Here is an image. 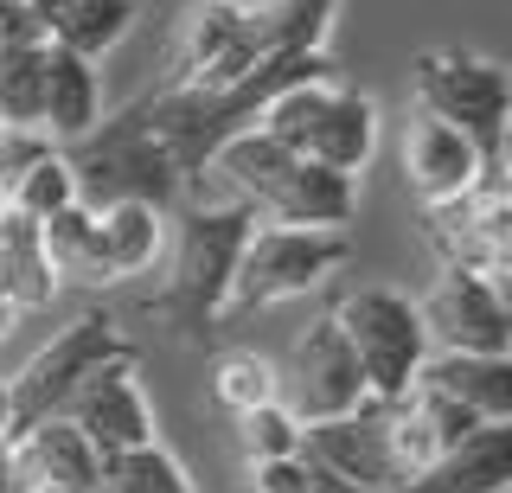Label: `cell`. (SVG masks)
Here are the masks:
<instances>
[{"label": "cell", "instance_id": "1", "mask_svg": "<svg viewBox=\"0 0 512 493\" xmlns=\"http://www.w3.org/2000/svg\"><path fill=\"white\" fill-rule=\"evenodd\" d=\"M250 231H256V212L244 199H199V205H186L180 231H173L167 289L148 301V314H160L180 340L205 346L224 327L231 282H237V257H244Z\"/></svg>", "mask_w": 512, "mask_h": 493}, {"label": "cell", "instance_id": "2", "mask_svg": "<svg viewBox=\"0 0 512 493\" xmlns=\"http://www.w3.org/2000/svg\"><path fill=\"white\" fill-rule=\"evenodd\" d=\"M64 167H71L77 205H90V212H109V205H128V199L154 205V212H173L186 199L180 167L167 161V148L148 129V109L141 103L96 122L84 141H64Z\"/></svg>", "mask_w": 512, "mask_h": 493}, {"label": "cell", "instance_id": "3", "mask_svg": "<svg viewBox=\"0 0 512 493\" xmlns=\"http://www.w3.org/2000/svg\"><path fill=\"white\" fill-rule=\"evenodd\" d=\"M333 321H340L346 346L359 353V372H365V391L378 397V404H397V397L416 391V378H423L429 365V327H423V308L391 289V282H359V289H346L333 301Z\"/></svg>", "mask_w": 512, "mask_h": 493}, {"label": "cell", "instance_id": "4", "mask_svg": "<svg viewBox=\"0 0 512 493\" xmlns=\"http://www.w3.org/2000/svg\"><path fill=\"white\" fill-rule=\"evenodd\" d=\"M116 359H135V346H128V333L116 327V314H103V308L77 314V321L64 327L58 340H45L39 353H32L20 372L7 378V397H13V442H20L26 429L64 417V404L77 397V385H84L96 365H116Z\"/></svg>", "mask_w": 512, "mask_h": 493}, {"label": "cell", "instance_id": "5", "mask_svg": "<svg viewBox=\"0 0 512 493\" xmlns=\"http://www.w3.org/2000/svg\"><path fill=\"white\" fill-rule=\"evenodd\" d=\"M410 97H416V116H436L448 129H461L493 161L500 129L512 122V71L480 52L442 45V52H423L410 65Z\"/></svg>", "mask_w": 512, "mask_h": 493}, {"label": "cell", "instance_id": "6", "mask_svg": "<svg viewBox=\"0 0 512 493\" xmlns=\"http://www.w3.org/2000/svg\"><path fill=\"white\" fill-rule=\"evenodd\" d=\"M346 257H352L346 231H295V225H263V218H256L244 257H237V282H231V308H224V321L320 289Z\"/></svg>", "mask_w": 512, "mask_h": 493}, {"label": "cell", "instance_id": "7", "mask_svg": "<svg viewBox=\"0 0 512 493\" xmlns=\"http://www.w3.org/2000/svg\"><path fill=\"white\" fill-rule=\"evenodd\" d=\"M301 455H314L320 468H333L359 493H404L416 481V461L404 449V429H397V404H378V397H365L352 417L308 423Z\"/></svg>", "mask_w": 512, "mask_h": 493}, {"label": "cell", "instance_id": "8", "mask_svg": "<svg viewBox=\"0 0 512 493\" xmlns=\"http://www.w3.org/2000/svg\"><path fill=\"white\" fill-rule=\"evenodd\" d=\"M263 58L250 45V13L244 0H192L173 26L167 45V84H192V90H224L237 77H250Z\"/></svg>", "mask_w": 512, "mask_h": 493}, {"label": "cell", "instance_id": "9", "mask_svg": "<svg viewBox=\"0 0 512 493\" xmlns=\"http://www.w3.org/2000/svg\"><path fill=\"white\" fill-rule=\"evenodd\" d=\"M365 372H359V353L346 346L333 308L295 340L288 353V372H282V404L295 410L301 423H333V417H352L365 404Z\"/></svg>", "mask_w": 512, "mask_h": 493}, {"label": "cell", "instance_id": "10", "mask_svg": "<svg viewBox=\"0 0 512 493\" xmlns=\"http://www.w3.org/2000/svg\"><path fill=\"white\" fill-rule=\"evenodd\" d=\"M416 308H423L436 353H512L506 301L493 289V276H480V269H442V282Z\"/></svg>", "mask_w": 512, "mask_h": 493}, {"label": "cell", "instance_id": "11", "mask_svg": "<svg viewBox=\"0 0 512 493\" xmlns=\"http://www.w3.org/2000/svg\"><path fill=\"white\" fill-rule=\"evenodd\" d=\"M64 423L84 429V442L96 455H128V449H148L154 442V404L135 378V359L116 365H96V372L77 385V397L64 404Z\"/></svg>", "mask_w": 512, "mask_h": 493}, {"label": "cell", "instance_id": "12", "mask_svg": "<svg viewBox=\"0 0 512 493\" xmlns=\"http://www.w3.org/2000/svg\"><path fill=\"white\" fill-rule=\"evenodd\" d=\"M423 231L442 250V269H480V276H493L512 257V199L493 193V186H474L455 205H429Z\"/></svg>", "mask_w": 512, "mask_h": 493}, {"label": "cell", "instance_id": "13", "mask_svg": "<svg viewBox=\"0 0 512 493\" xmlns=\"http://www.w3.org/2000/svg\"><path fill=\"white\" fill-rule=\"evenodd\" d=\"M404 180H410V193L423 199V212L429 205H455V199H468L474 186H487V154H480L461 129L436 122V116H410V129H404Z\"/></svg>", "mask_w": 512, "mask_h": 493}, {"label": "cell", "instance_id": "14", "mask_svg": "<svg viewBox=\"0 0 512 493\" xmlns=\"http://www.w3.org/2000/svg\"><path fill=\"white\" fill-rule=\"evenodd\" d=\"M256 218L263 225H295V231H346L359 218V180L320 161H295L288 180L256 205Z\"/></svg>", "mask_w": 512, "mask_h": 493}, {"label": "cell", "instance_id": "15", "mask_svg": "<svg viewBox=\"0 0 512 493\" xmlns=\"http://www.w3.org/2000/svg\"><path fill=\"white\" fill-rule=\"evenodd\" d=\"M404 493H512V423H480L442 449Z\"/></svg>", "mask_w": 512, "mask_h": 493}, {"label": "cell", "instance_id": "16", "mask_svg": "<svg viewBox=\"0 0 512 493\" xmlns=\"http://www.w3.org/2000/svg\"><path fill=\"white\" fill-rule=\"evenodd\" d=\"M423 385L448 391L474 423H512V353H429Z\"/></svg>", "mask_w": 512, "mask_h": 493}, {"label": "cell", "instance_id": "17", "mask_svg": "<svg viewBox=\"0 0 512 493\" xmlns=\"http://www.w3.org/2000/svg\"><path fill=\"white\" fill-rule=\"evenodd\" d=\"M96 122H103V84H96V65L45 39V109H39V129L52 141H84Z\"/></svg>", "mask_w": 512, "mask_h": 493}, {"label": "cell", "instance_id": "18", "mask_svg": "<svg viewBox=\"0 0 512 493\" xmlns=\"http://www.w3.org/2000/svg\"><path fill=\"white\" fill-rule=\"evenodd\" d=\"M372 154H378V103L365 97V90H352V84H333L327 109H320V129H314L301 161H320V167L359 180Z\"/></svg>", "mask_w": 512, "mask_h": 493}, {"label": "cell", "instance_id": "19", "mask_svg": "<svg viewBox=\"0 0 512 493\" xmlns=\"http://www.w3.org/2000/svg\"><path fill=\"white\" fill-rule=\"evenodd\" d=\"M13 455H20L32 487H103V455L84 442V429L64 423V417L26 429V436L13 442Z\"/></svg>", "mask_w": 512, "mask_h": 493}, {"label": "cell", "instance_id": "20", "mask_svg": "<svg viewBox=\"0 0 512 493\" xmlns=\"http://www.w3.org/2000/svg\"><path fill=\"white\" fill-rule=\"evenodd\" d=\"M301 154H288L276 135H263V129H244V135H231L224 148L212 154V167H205V180H218L224 186V199H244L250 212L263 205L276 186L288 180V167H295Z\"/></svg>", "mask_w": 512, "mask_h": 493}, {"label": "cell", "instance_id": "21", "mask_svg": "<svg viewBox=\"0 0 512 493\" xmlns=\"http://www.w3.org/2000/svg\"><path fill=\"white\" fill-rule=\"evenodd\" d=\"M244 13H250L256 58H314L333 33L340 0H256Z\"/></svg>", "mask_w": 512, "mask_h": 493}, {"label": "cell", "instance_id": "22", "mask_svg": "<svg viewBox=\"0 0 512 493\" xmlns=\"http://www.w3.org/2000/svg\"><path fill=\"white\" fill-rule=\"evenodd\" d=\"M96 244H103V276L109 282H128V276H148L167 250V212L154 205H109L96 212Z\"/></svg>", "mask_w": 512, "mask_h": 493}, {"label": "cell", "instance_id": "23", "mask_svg": "<svg viewBox=\"0 0 512 493\" xmlns=\"http://www.w3.org/2000/svg\"><path fill=\"white\" fill-rule=\"evenodd\" d=\"M0 282H7L13 314H20V308H45V301L58 295V276H52V263H45L39 225L20 218L13 205H7V218H0Z\"/></svg>", "mask_w": 512, "mask_h": 493}, {"label": "cell", "instance_id": "24", "mask_svg": "<svg viewBox=\"0 0 512 493\" xmlns=\"http://www.w3.org/2000/svg\"><path fill=\"white\" fill-rule=\"evenodd\" d=\"M45 237V263H52L58 282H90V289H103V244H96V212L90 205H64L58 218H45L39 225Z\"/></svg>", "mask_w": 512, "mask_h": 493}, {"label": "cell", "instance_id": "25", "mask_svg": "<svg viewBox=\"0 0 512 493\" xmlns=\"http://www.w3.org/2000/svg\"><path fill=\"white\" fill-rule=\"evenodd\" d=\"M45 109V39L0 45V129H39Z\"/></svg>", "mask_w": 512, "mask_h": 493}, {"label": "cell", "instance_id": "26", "mask_svg": "<svg viewBox=\"0 0 512 493\" xmlns=\"http://www.w3.org/2000/svg\"><path fill=\"white\" fill-rule=\"evenodd\" d=\"M141 20V7L135 0H71V13L52 26V45H64V52H77V58H103V52H116V45L128 39V26Z\"/></svg>", "mask_w": 512, "mask_h": 493}, {"label": "cell", "instance_id": "27", "mask_svg": "<svg viewBox=\"0 0 512 493\" xmlns=\"http://www.w3.org/2000/svg\"><path fill=\"white\" fill-rule=\"evenodd\" d=\"M327 97H333V77H301V84H288L276 103L256 116V129L263 135H276L288 154H308V141H314V129H320V109H327Z\"/></svg>", "mask_w": 512, "mask_h": 493}, {"label": "cell", "instance_id": "28", "mask_svg": "<svg viewBox=\"0 0 512 493\" xmlns=\"http://www.w3.org/2000/svg\"><path fill=\"white\" fill-rule=\"evenodd\" d=\"M212 397L231 417H250V410H263V404L282 397V378H276V365L256 359V353H224L212 365Z\"/></svg>", "mask_w": 512, "mask_h": 493}, {"label": "cell", "instance_id": "29", "mask_svg": "<svg viewBox=\"0 0 512 493\" xmlns=\"http://www.w3.org/2000/svg\"><path fill=\"white\" fill-rule=\"evenodd\" d=\"M103 493H192V481L160 442H148V449H128V455L103 461Z\"/></svg>", "mask_w": 512, "mask_h": 493}, {"label": "cell", "instance_id": "30", "mask_svg": "<svg viewBox=\"0 0 512 493\" xmlns=\"http://www.w3.org/2000/svg\"><path fill=\"white\" fill-rule=\"evenodd\" d=\"M7 205L32 225H45V218H58L64 205H77V186H71V167H64V154H45L39 167H26L20 180L7 186Z\"/></svg>", "mask_w": 512, "mask_h": 493}, {"label": "cell", "instance_id": "31", "mask_svg": "<svg viewBox=\"0 0 512 493\" xmlns=\"http://www.w3.org/2000/svg\"><path fill=\"white\" fill-rule=\"evenodd\" d=\"M301 423L295 410L282 404H263V410H250V417H237V442H244V455H250V468L256 461H288V455H301Z\"/></svg>", "mask_w": 512, "mask_h": 493}, {"label": "cell", "instance_id": "32", "mask_svg": "<svg viewBox=\"0 0 512 493\" xmlns=\"http://www.w3.org/2000/svg\"><path fill=\"white\" fill-rule=\"evenodd\" d=\"M250 493H308L301 455H288V461H256V468H250Z\"/></svg>", "mask_w": 512, "mask_h": 493}, {"label": "cell", "instance_id": "33", "mask_svg": "<svg viewBox=\"0 0 512 493\" xmlns=\"http://www.w3.org/2000/svg\"><path fill=\"white\" fill-rule=\"evenodd\" d=\"M487 186L512 199V122L500 129V148H493V161H487Z\"/></svg>", "mask_w": 512, "mask_h": 493}, {"label": "cell", "instance_id": "34", "mask_svg": "<svg viewBox=\"0 0 512 493\" xmlns=\"http://www.w3.org/2000/svg\"><path fill=\"white\" fill-rule=\"evenodd\" d=\"M20 7H26L32 33H39V39H52V26L64 20V13H71V0H20Z\"/></svg>", "mask_w": 512, "mask_h": 493}, {"label": "cell", "instance_id": "35", "mask_svg": "<svg viewBox=\"0 0 512 493\" xmlns=\"http://www.w3.org/2000/svg\"><path fill=\"white\" fill-rule=\"evenodd\" d=\"M13 39H39V33H32L20 0H0V45H13Z\"/></svg>", "mask_w": 512, "mask_h": 493}, {"label": "cell", "instance_id": "36", "mask_svg": "<svg viewBox=\"0 0 512 493\" xmlns=\"http://www.w3.org/2000/svg\"><path fill=\"white\" fill-rule=\"evenodd\" d=\"M0 442H13V397H7V378H0Z\"/></svg>", "mask_w": 512, "mask_h": 493}, {"label": "cell", "instance_id": "37", "mask_svg": "<svg viewBox=\"0 0 512 493\" xmlns=\"http://www.w3.org/2000/svg\"><path fill=\"white\" fill-rule=\"evenodd\" d=\"M7 321H13V308H7V301H0V333H7Z\"/></svg>", "mask_w": 512, "mask_h": 493}, {"label": "cell", "instance_id": "38", "mask_svg": "<svg viewBox=\"0 0 512 493\" xmlns=\"http://www.w3.org/2000/svg\"><path fill=\"white\" fill-rule=\"evenodd\" d=\"M0 218H7V193H0Z\"/></svg>", "mask_w": 512, "mask_h": 493}, {"label": "cell", "instance_id": "39", "mask_svg": "<svg viewBox=\"0 0 512 493\" xmlns=\"http://www.w3.org/2000/svg\"><path fill=\"white\" fill-rule=\"evenodd\" d=\"M0 193H7V173H0Z\"/></svg>", "mask_w": 512, "mask_h": 493}]
</instances>
